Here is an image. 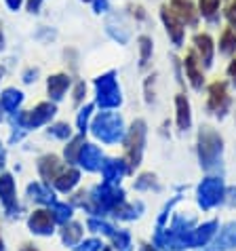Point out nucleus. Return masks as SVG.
<instances>
[{
  "instance_id": "nucleus-1",
  "label": "nucleus",
  "mask_w": 236,
  "mask_h": 251,
  "mask_svg": "<svg viewBox=\"0 0 236 251\" xmlns=\"http://www.w3.org/2000/svg\"><path fill=\"white\" fill-rule=\"evenodd\" d=\"M95 87V106L101 110H116L122 103V91L118 85V72L108 70L93 80Z\"/></svg>"
},
{
  "instance_id": "nucleus-2",
  "label": "nucleus",
  "mask_w": 236,
  "mask_h": 251,
  "mask_svg": "<svg viewBox=\"0 0 236 251\" xmlns=\"http://www.w3.org/2000/svg\"><path fill=\"white\" fill-rule=\"evenodd\" d=\"M93 133L103 139V142L112 144L118 142L124 133V125H122V116L114 112V110H103L93 118V125H91Z\"/></svg>"
},
{
  "instance_id": "nucleus-3",
  "label": "nucleus",
  "mask_w": 236,
  "mask_h": 251,
  "mask_svg": "<svg viewBox=\"0 0 236 251\" xmlns=\"http://www.w3.org/2000/svg\"><path fill=\"white\" fill-rule=\"evenodd\" d=\"M57 112V103L47 100V101H38L32 110H22V112H15V123L19 129H34V127H43Z\"/></svg>"
},
{
  "instance_id": "nucleus-4",
  "label": "nucleus",
  "mask_w": 236,
  "mask_h": 251,
  "mask_svg": "<svg viewBox=\"0 0 236 251\" xmlns=\"http://www.w3.org/2000/svg\"><path fill=\"white\" fill-rule=\"evenodd\" d=\"M103 32L110 40H114L116 45H129V40L133 38V30H131V19L124 15V11L112 9L103 17Z\"/></svg>"
},
{
  "instance_id": "nucleus-5",
  "label": "nucleus",
  "mask_w": 236,
  "mask_h": 251,
  "mask_svg": "<svg viewBox=\"0 0 236 251\" xmlns=\"http://www.w3.org/2000/svg\"><path fill=\"white\" fill-rule=\"evenodd\" d=\"M158 19H161V25L165 27V34L171 40V45L175 49H182L186 45V34H188L186 24L171 11V6L166 2H161V6H158Z\"/></svg>"
},
{
  "instance_id": "nucleus-6",
  "label": "nucleus",
  "mask_w": 236,
  "mask_h": 251,
  "mask_svg": "<svg viewBox=\"0 0 236 251\" xmlns=\"http://www.w3.org/2000/svg\"><path fill=\"white\" fill-rule=\"evenodd\" d=\"M190 49L198 55L200 64L205 70L213 68L215 55H217V47H215V38L209 30H194L192 38H190Z\"/></svg>"
},
{
  "instance_id": "nucleus-7",
  "label": "nucleus",
  "mask_w": 236,
  "mask_h": 251,
  "mask_svg": "<svg viewBox=\"0 0 236 251\" xmlns=\"http://www.w3.org/2000/svg\"><path fill=\"white\" fill-rule=\"evenodd\" d=\"M182 66H184V78L188 80V85L194 91H203L205 87V68L200 64L198 55L188 47L182 57Z\"/></svg>"
},
{
  "instance_id": "nucleus-8",
  "label": "nucleus",
  "mask_w": 236,
  "mask_h": 251,
  "mask_svg": "<svg viewBox=\"0 0 236 251\" xmlns=\"http://www.w3.org/2000/svg\"><path fill=\"white\" fill-rule=\"evenodd\" d=\"M165 2L171 6V11L182 19L188 30H198L200 15H198L196 0H165Z\"/></svg>"
},
{
  "instance_id": "nucleus-9",
  "label": "nucleus",
  "mask_w": 236,
  "mask_h": 251,
  "mask_svg": "<svg viewBox=\"0 0 236 251\" xmlns=\"http://www.w3.org/2000/svg\"><path fill=\"white\" fill-rule=\"evenodd\" d=\"M230 106V95H228V82L226 80H213L207 87V108L211 112H226V108Z\"/></svg>"
},
{
  "instance_id": "nucleus-10",
  "label": "nucleus",
  "mask_w": 236,
  "mask_h": 251,
  "mask_svg": "<svg viewBox=\"0 0 236 251\" xmlns=\"http://www.w3.org/2000/svg\"><path fill=\"white\" fill-rule=\"evenodd\" d=\"M219 152H221V137L211 127H205L200 131V158L205 160L207 167H211L217 160Z\"/></svg>"
},
{
  "instance_id": "nucleus-11",
  "label": "nucleus",
  "mask_w": 236,
  "mask_h": 251,
  "mask_svg": "<svg viewBox=\"0 0 236 251\" xmlns=\"http://www.w3.org/2000/svg\"><path fill=\"white\" fill-rule=\"evenodd\" d=\"M143 137H145V123L143 121H135L133 125H131L129 133H127V158H129V165H137V160H140Z\"/></svg>"
},
{
  "instance_id": "nucleus-12",
  "label": "nucleus",
  "mask_w": 236,
  "mask_h": 251,
  "mask_svg": "<svg viewBox=\"0 0 236 251\" xmlns=\"http://www.w3.org/2000/svg\"><path fill=\"white\" fill-rule=\"evenodd\" d=\"M72 76L68 72H55L47 78V95L51 101H61L72 89Z\"/></svg>"
},
{
  "instance_id": "nucleus-13",
  "label": "nucleus",
  "mask_w": 236,
  "mask_h": 251,
  "mask_svg": "<svg viewBox=\"0 0 236 251\" xmlns=\"http://www.w3.org/2000/svg\"><path fill=\"white\" fill-rule=\"evenodd\" d=\"M196 6H198L200 22H205L209 27L221 25V22H224V15H221L224 2L221 0H196Z\"/></svg>"
},
{
  "instance_id": "nucleus-14",
  "label": "nucleus",
  "mask_w": 236,
  "mask_h": 251,
  "mask_svg": "<svg viewBox=\"0 0 236 251\" xmlns=\"http://www.w3.org/2000/svg\"><path fill=\"white\" fill-rule=\"evenodd\" d=\"M221 194H224V184H221V179H205L203 184H200V203L203 207H211L215 203H219Z\"/></svg>"
},
{
  "instance_id": "nucleus-15",
  "label": "nucleus",
  "mask_w": 236,
  "mask_h": 251,
  "mask_svg": "<svg viewBox=\"0 0 236 251\" xmlns=\"http://www.w3.org/2000/svg\"><path fill=\"white\" fill-rule=\"evenodd\" d=\"M24 103V91L17 87H6L0 91V108L6 114H15Z\"/></svg>"
},
{
  "instance_id": "nucleus-16",
  "label": "nucleus",
  "mask_w": 236,
  "mask_h": 251,
  "mask_svg": "<svg viewBox=\"0 0 236 251\" xmlns=\"http://www.w3.org/2000/svg\"><path fill=\"white\" fill-rule=\"evenodd\" d=\"M215 47H217V53L224 55V57L228 59L236 57V30L224 25L219 32V38L215 40Z\"/></svg>"
},
{
  "instance_id": "nucleus-17",
  "label": "nucleus",
  "mask_w": 236,
  "mask_h": 251,
  "mask_svg": "<svg viewBox=\"0 0 236 251\" xmlns=\"http://www.w3.org/2000/svg\"><path fill=\"white\" fill-rule=\"evenodd\" d=\"M152 55H154V38L150 34H140L137 36V66L140 70H145L150 66Z\"/></svg>"
},
{
  "instance_id": "nucleus-18",
  "label": "nucleus",
  "mask_w": 236,
  "mask_h": 251,
  "mask_svg": "<svg viewBox=\"0 0 236 251\" xmlns=\"http://www.w3.org/2000/svg\"><path fill=\"white\" fill-rule=\"evenodd\" d=\"M190 101L184 93L175 95V118H177V127L179 129H188L192 123V112H190Z\"/></svg>"
},
{
  "instance_id": "nucleus-19",
  "label": "nucleus",
  "mask_w": 236,
  "mask_h": 251,
  "mask_svg": "<svg viewBox=\"0 0 236 251\" xmlns=\"http://www.w3.org/2000/svg\"><path fill=\"white\" fill-rule=\"evenodd\" d=\"M215 232V222H209V224H205L203 228L198 230H190L186 236H182L184 243H188V245H200V243H207L213 236Z\"/></svg>"
},
{
  "instance_id": "nucleus-20",
  "label": "nucleus",
  "mask_w": 236,
  "mask_h": 251,
  "mask_svg": "<svg viewBox=\"0 0 236 251\" xmlns=\"http://www.w3.org/2000/svg\"><path fill=\"white\" fill-rule=\"evenodd\" d=\"M124 15H127L131 22L133 24H148L150 22V13H148V9L142 4V2H135V0H131V2H127L124 4Z\"/></svg>"
},
{
  "instance_id": "nucleus-21",
  "label": "nucleus",
  "mask_w": 236,
  "mask_h": 251,
  "mask_svg": "<svg viewBox=\"0 0 236 251\" xmlns=\"http://www.w3.org/2000/svg\"><path fill=\"white\" fill-rule=\"evenodd\" d=\"M80 160L87 169H95V167H99V163H101V152L97 150L95 146L85 144L80 148Z\"/></svg>"
},
{
  "instance_id": "nucleus-22",
  "label": "nucleus",
  "mask_w": 236,
  "mask_h": 251,
  "mask_svg": "<svg viewBox=\"0 0 236 251\" xmlns=\"http://www.w3.org/2000/svg\"><path fill=\"white\" fill-rule=\"evenodd\" d=\"M30 226L36 230V232H51L53 228V215L48 211H36L30 220Z\"/></svg>"
},
{
  "instance_id": "nucleus-23",
  "label": "nucleus",
  "mask_w": 236,
  "mask_h": 251,
  "mask_svg": "<svg viewBox=\"0 0 236 251\" xmlns=\"http://www.w3.org/2000/svg\"><path fill=\"white\" fill-rule=\"evenodd\" d=\"M228 247H236V224H230V226L224 230V232H221L217 243H215V249L213 251L228 249Z\"/></svg>"
},
{
  "instance_id": "nucleus-24",
  "label": "nucleus",
  "mask_w": 236,
  "mask_h": 251,
  "mask_svg": "<svg viewBox=\"0 0 236 251\" xmlns=\"http://www.w3.org/2000/svg\"><path fill=\"white\" fill-rule=\"evenodd\" d=\"M0 197H2V201H4L6 207L13 205V197H15V186H13L11 176H2V177H0Z\"/></svg>"
},
{
  "instance_id": "nucleus-25",
  "label": "nucleus",
  "mask_w": 236,
  "mask_h": 251,
  "mask_svg": "<svg viewBox=\"0 0 236 251\" xmlns=\"http://www.w3.org/2000/svg\"><path fill=\"white\" fill-rule=\"evenodd\" d=\"M221 15H224V24L228 27H232V30H236V0H228V2H224Z\"/></svg>"
},
{
  "instance_id": "nucleus-26",
  "label": "nucleus",
  "mask_w": 236,
  "mask_h": 251,
  "mask_svg": "<svg viewBox=\"0 0 236 251\" xmlns=\"http://www.w3.org/2000/svg\"><path fill=\"white\" fill-rule=\"evenodd\" d=\"M34 38H36L38 43H53V40L57 38V30H55L53 25H38V30L34 32Z\"/></svg>"
},
{
  "instance_id": "nucleus-27",
  "label": "nucleus",
  "mask_w": 236,
  "mask_h": 251,
  "mask_svg": "<svg viewBox=\"0 0 236 251\" xmlns=\"http://www.w3.org/2000/svg\"><path fill=\"white\" fill-rule=\"evenodd\" d=\"M76 179H78V171H74V169H70V171H66L64 176H59L57 179H55V184H57V188L59 190H70V188L76 184Z\"/></svg>"
},
{
  "instance_id": "nucleus-28",
  "label": "nucleus",
  "mask_w": 236,
  "mask_h": 251,
  "mask_svg": "<svg viewBox=\"0 0 236 251\" xmlns=\"http://www.w3.org/2000/svg\"><path fill=\"white\" fill-rule=\"evenodd\" d=\"M89 6H91V13L95 17H106L112 11V0H91Z\"/></svg>"
},
{
  "instance_id": "nucleus-29",
  "label": "nucleus",
  "mask_w": 236,
  "mask_h": 251,
  "mask_svg": "<svg viewBox=\"0 0 236 251\" xmlns=\"http://www.w3.org/2000/svg\"><path fill=\"white\" fill-rule=\"evenodd\" d=\"M93 110H95V103H87V106L80 108L78 116H76V125H78L80 131H85L89 127V121H91V116H93Z\"/></svg>"
},
{
  "instance_id": "nucleus-30",
  "label": "nucleus",
  "mask_w": 236,
  "mask_h": 251,
  "mask_svg": "<svg viewBox=\"0 0 236 251\" xmlns=\"http://www.w3.org/2000/svg\"><path fill=\"white\" fill-rule=\"evenodd\" d=\"M72 101L76 106H80V103H85V97H87V82L85 80H76L72 82Z\"/></svg>"
},
{
  "instance_id": "nucleus-31",
  "label": "nucleus",
  "mask_w": 236,
  "mask_h": 251,
  "mask_svg": "<svg viewBox=\"0 0 236 251\" xmlns=\"http://www.w3.org/2000/svg\"><path fill=\"white\" fill-rule=\"evenodd\" d=\"M55 169H57V158L55 156H47L40 160V173H43L45 179H55Z\"/></svg>"
},
{
  "instance_id": "nucleus-32",
  "label": "nucleus",
  "mask_w": 236,
  "mask_h": 251,
  "mask_svg": "<svg viewBox=\"0 0 236 251\" xmlns=\"http://www.w3.org/2000/svg\"><path fill=\"white\" fill-rule=\"evenodd\" d=\"M122 173V165L116 163V160H110V163L103 165V176H106L108 182H114L116 177H120Z\"/></svg>"
},
{
  "instance_id": "nucleus-33",
  "label": "nucleus",
  "mask_w": 236,
  "mask_h": 251,
  "mask_svg": "<svg viewBox=\"0 0 236 251\" xmlns=\"http://www.w3.org/2000/svg\"><path fill=\"white\" fill-rule=\"evenodd\" d=\"M45 2L47 0H25V13L27 15H40V13H43V6H45Z\"/></svg>"
},
{
  "instance_id": "nucleus-34",
  "label": "nucleus",
  "mask_w": 236,
  "mask_h": 251,
  "mask_svg": "<svg viewBox=\"0 0 236 251\" xmlns=\"http://www.w3.org/2000/svg\"><path fill=\"white\" fill-rule=\"evenodd\" d=\"M38 76H40V70L36 66H27V68H24V72H22V80L25 82V85H32V82L38 80Z\"/></svg>"
},
{
  "instance_id": "nucleus-35",
  "label": "nucleus",
  "mask_w": 236,
  "mask_h": 251,
  "mask_svg": "<svg viewBox=\"0 0 236 251\" xmlns=\"http://www.w3.org/2000/svg\"><path fill=\"white\" fill-rule=\"evenodd\" d=\"M51 135L61 137V139H68V137L72 135V131H70V127H68L66 123H57V125H53V127H51Z\"/></svg>"
},
{
  "instance_id": "nucleus-36",
  "label": "nucleus",
  "mask_w": 236,
  "mask_h": 251,
  "mask_svg": "<svg viewBox=\"0 0 236 251\" xmlns=\"http://www.w3.org/2000/svg\"><path fill=\"white\" fill-rule=\"evenodd\" d=\"M2 4L9 13H22L25 9V0H2Z\"/></svg>"
},
{
  "instance_id": "nucleus-37",
  "label": "nucleus",
  "mask_w": 236,
  "mask_h": 251,
  "mask_svg": "<svg viewBox=\"0 0 236 251\" xmlns=\"http://www.w3.org/2000/svg\"><path fill=\"white\" fill-rule=\"evenodd\" d=\"M154 78L156 76H148L145 78V101H154Z\"/></svg>"
},
{
  "instance_id": "nucleus-38",
  "label": "nucleus",
  "mask_w": 236,
  "mask_h": 251,
  "mask_svg": "<svg viewBox=\"0 0 236 251\" xmlns=\"http://www.w3.org/2000/svg\"><path fill=\"white\" fill-rule=\"evenodd\" d=\"M78 236H80V226H72L70 228V232H68V230H66V234H64V239H66V243H70V245H72V243H76V241H78Z\"/></svg>"
},
{
  "instance_id": "nucleus-39",
  "label": "nucleus",
  "mask_w": 236,
  "mask_h": 251,
  "mask_svg": "<svg viewBox=\"0 0 236 251\" xmlns=\"http://www.w3.org/2000/svg\"><path fill=\"white\" fill-rule=\"evenodd\" d=\"M53 207H55V213H57V220H68L70 218V207H66V205H59V203H53Z\"/></svg>"
},
{
  "instance_id": "nucleus-40",
  "label": "nucleus",
  "mask_w": 236,
  "mask_h": 251,
  "mask_svg": "<svg viewBox=\"0 0 236 251\" xmlns=\"http://www.w3.org/2000/svg\"><path fill=\"white\" fill-rule=\"evenodd\" d=\"M226 76L230 78V82L236 87V57H232V59H230V64H228V68H226Z\"/></svg>"
},
{
  "instance_id": "nucleus-41",
  "label": "nucleus",
  "mask_w": 236,
  "mask_h": 251,
  "mask_svg": "<svg viewBox=\"0 0 236 251\" xmlns=\"http://www.w3.org/2000/svg\"><path fill=\"white\" fill-rule=\"evenodd\" d=\"M6 49V34H4V22L0 19V53Z\"/></svg>"
},
{
  "instance_id": "nucleus-42",
  "label": "nucleus",
  "mask_w": 236,
  "mask_h": 251,
  "mask_svg": "<svg viewBox=\"0 0 236 251\" xmlns=\"http://www.w3.org/2000/svg\"><path fill=\"white\" fill-rule=\"evenodd\" d=\"M97 249H99V243L97 241H87L85 245L80 247V251H97Z\"/></svg>"
},
{
  "instance_id": "nucleus-43",
  "label": "nucleus",
  "mask_w": 236,
  "mask_h": 251,
  "mask_svg": "<svg viewBox=\"0 0 236 251\" xmlns=\"http://www.w3.org/2000/svg\"><path fill=\"white\" fill-rule=\"evenodd\" d=\"M2 160H4V152H2V148H0V167H2Z\"/></svg>"
},
{
  "instance_id": "nucleus-44",
  "label": "nucleus",
  "mask_w": 236,
  "mask_h": 251,
  "mask_svg": "<svg viewBox=\"0 0 236 251\" xmlns=\"http://www.w3.org/2000/svg\"><path fill=\"white\" fill-rule=\"evenodd\" d=\"M22 251H36V249H34V247H30V245H25Z\"/></svg>"
},
{
  "instance_id": "nucleus-45",
  "label": "nucleus",
  "mask_w": 236,
  "mask_h": 251,
  "mask_svg": "<svg viewBox=\"0 0 236 251\" xmlns=\"http://www.w3.org/2000/svg\"><path fill=\"white\" fill-rule=\"evenodd\" d=\"M78 2H82V4H89V2H91V0H78Z\"/></svg>"
},
{
  "instance_id": "nucleus-46",
  "label": "nucleus",
  "mask_w": 236,
  "mask_h": 251,
  "mask_svg": "<svg viewBox=\"0 0 236 251\" xmlns=\"http://www.w3.org/2000/svg\"><path fill=\"white\" fill-rule=\"evenodd\" d=\"M0 80H2V68H0Z\"/></svg>"
},
{
  "instance_id": "nucleus-47",
  "label": "nucleus",
  "mask_w": 236,
  "mask_h": 251,
  "mask_svg": "<svg viewBox=\"0 0 236 251\" xmlns=\"http://www.w3.org/2000/svg\"><path fill=\"white\" fill-rule=\"evenodd\" d=\"M143 251H152V249L150 247H143Z\"/></svg>"
},
{
  "instance_id": "nucleus-48",
  "label": "nucleus",
  "mask_w": 236,
  "mask_h": 251,
  "mask_svg": "<svg viewBox=\"0 0 236 251\" xmlns=\"http://www.w3.org/2000/svg\"><path fill=\"white\" fill-rule=\"evenodd\" d=\"M0 251H2V241H0Z\"/></svg>"
},
{
  "instance_id": "nucleus-49",
  "label": "nucleus",
  "mask_w": 236,
  "mask_h": 251,
  "mask_svg": "<svg viewBox=\"0 0 236 251\" xmlns=\"http://www.w3.org/2000/svg\"><path fill=\"white\" fill-rule=\"evenodd\" d=\"M0 118H2V108H0Z\"/></svg>"
},
{
  "instance_id": "nucleus-50",
  "label": "nucleus",
  "mask_w": 236,
  "mask_h": 251,
  "mask_svg": "<svg viewBox=\"0 0 236 251\" xmlns=\"http://www.w3.org/2000/svg\"><path fill=\"white\" fill-rule=\"evenodd\" d=\"M221 2H228V0H221Z\"/></svg>"
}]
</instances>
